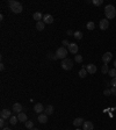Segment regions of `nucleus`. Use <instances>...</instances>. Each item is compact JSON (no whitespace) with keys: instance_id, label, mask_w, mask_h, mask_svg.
Instances as JSON below:
<instances>
[{"instance_id":"1","label":"nucleus","mask_w":116,"mask_h":130,"mask_svg":"<svg viewBox=\"0 0 116 130\" xmlns=\"http://www.w3.org/2000/svg\"><path fill=\"white\" fill-rule=\"evenodd\" d=\"M8 6H9V9L13 12V13H21L22 12V5H21L19 1H16V0H9L8 1Z\"/></svg>"},{"instance_id":"2","label":"nucleus","mask_w":116,"mask_h":130,"mask_svg":"<svg viewBox=\"0 0 116 130\" xmlns=\"http://www.w3.org/2000/svg\"><path fill=\"white\" fill-rule=\"evenodd\" d=\"M105 15H106L107 20H108V19H109V20L114 19V17L116 16V9H115V7H114L113 5H107V6L105 7Z\"/></svg>"},{"instance_id":"3","label":"nucleus","mask_w":116,"mask_h":130,"mask_svg":"<svg viewBox=\"0 0 116 130\" xmlns=\"http://www.w3.org/2000/svg\"><path fill=\"white\" fill-rule=\"evenodd\" d=\"M62 69L65 71H70V70H72V67H73V62L70 58H65V59L62 60Z\"/></svg>"},{"instance_id":"4","label":"nucleus","mask_w":116,"mask_h":130,"mask_svg":"<svg viewBox=\"0 0 116 130\" xmlns=\"http://www.w3.org/2000/svg\"><path fill=\"white\" fill-rule=\"evenodd\" d=\"M56 56H57V58H58V59H62V60L65 59V58H66V56H67V50L64 47L58 48V49H57V51H56Z\"/></svg>"},{"instance_id":"5","label":"nucleus","mask_w":116,"mask_h":130,"mask_svg":"<svg viewBox=\"0 0 116 130\" xmlns=\"http://www.w3.org/2000/svg\"><path fill=\"white\" fill-rule=\"evenodd\" d=\"M100 29L101 30H106L109 28V21L107 20V19H102V20H100Z\"/></svg>"},{"instance_id":"6","label":"nucleus","mask_w":116,"mask_h":130,"mask_svg":"<svg viewBox=\"0 0 116 130\" xmlns=\"http://www.w3.org/2000/svg\"><path fill=\"white\" fill-rule=\"evenodd\" d=\"M0 115H1L2 119L7 120V119H10V117H12V112L8 110V109H2L1 112H0Z\"/></svg>"},{"instance_id":"7","label":"nucleus","mask_w":116,"mask_h":130,"mask_svg":"<svg viewBox=\"0 0 116 130\" xmlns=\"http://www.w3.org/2000/svg\"><path fill=\"white\" fill-rule=\"evenodd\" d=\"M112 58H113L112 52H106V53H103V56H102V62L105 64H108L112 60Z\"/></svg>"},{"instance_id":"8","label":"nucleus","mask_w":116,"mask_h":130,"mask_svg":"<svg viewBox=\"0 0 116 130\" xmlns=\"http://www.w3.org/2000/svg\"><path fill=\"white\" fill-rule=\"evenodd\" d=\"M43 22L45 24H51L53 22V16L51 14H45L43 16Z\"/></svg>"},{"instance_id":"9","label":"nucleus","mask_w":116,"mask_h":130,"mask_svg":"<svg viewBox=\"0 0 116 130\" xmlns=\"http://www.w3.org/2000/svg\"><path fill=\"white\" fill-rule=\"evenodd\" d=\"M86 70H87V72H88V73L94 74L96 71H98V67H96L94 64H88V65H86Z\"/></svg>"},{"instance_id":"10","label":"nucleus","mask_w":116,"mask_h":130,"mask_svg":"<svg viewBox=\"0 0 116 130\" xmlns=\"http://www.w3.org/2000/svg\"><path fill=\"white\" fill-rule=\"evenodd\" d=\"M34 110H35V113H42V112H44V106L41 102H37V104H35V106H34Z\"/></svg>"},{"instance_id":"11","label":"nucleus","mask_w":116,"mask_h":130,"mask_svg":"<svg viewBox=\"0 0 116 130\" xmlns=\"http://www.w3.org/2000/svg\"><path fill=\"white\" fill-rule=\"evenodd\" d=\"M78 50H79V48H78V45H77L76 43H70L69 45V51L71 53H78Z\"/></svg>"},{"instance_id":"12","label":"nucleus","mask_w":116,"mask_h":130,"mask_svg":"<svg viewBox=\"0 0 116 130\" xmlns=\"http://www.w3.org/2000/svg\"><path fill=\"white\" fill-rule=\"evenodd\" d=\"M94 129V126L91 121H86V122H84L83 124V130H93Z\"/></svg>"},{"instance_id":"13","label":"nucleus","mask_w":116,"mask_h":130,"mask_svg":"<svg viewBox=\"0 0 116 130\" xmlns=\"http://www.w3.org/2000/svg\"><path fill=\"white\" fill-rule=\"evenodd\" d=\"M13 112H15V113H17V114L22 113V105L19 104V102H15V104L13 105Z\"/></svg>"},{"instance_id":"14","label":"nucleus","mask_w":116,"mask_h":130,"mask_svg":"<svg viewBox=\"0 0 116 130\" xmlns=\"http://www.w3.org/2000/svg\"><path fill=\"white\" fill-rule=\"evenodd\" d=\"M37 120H38L40 123H46V122H48V115H46V114H40Z\"/></svg>"},{"instance_id":"15","label":"nucleus","mask_w":116,"mask_h":130,"mask_svg":"<svg viewBox=\"0 0 116 130\" xmlns=\"http://www.w3.org/2000/svg\"><path fill=\"white\" fill-rule=\"evenodd\" d=\"M81 124H84V120L81 117H77V119L73 120V126L74 127H80Z\"/></svg>"},{"instance_id":"16","label":"nucleus","mask_w":116,"mask_h":130,"mask_svg":"<svg viewBox=\"0 0 116 130\" xmlns=\"http://www.w3.org/2000/svg\"><path fill=\"white\" fill-rule=\"evenodd\" d=\"M33 17L35 21L40 22V21H42V19H43V15H42V13H40V12H36V13H34Z\"/></svg>"},{"instance_id":"17","label":"nucleus","mask_w":116,"mask_h":130,"mask_svg":"<svg viewBox=\"0 0 116 130\" xmlns=\"http://www.w3.org/2000/svg\"><path fill=\"white\" fill-rule=\"evenodd\" d=\"M17 120L20 121V122H27V114L26 113L17 114Z\"/></svg>"},{"instance_id":"18","label":"nucleus","mask_w":116,"mask_h":130,"mask_svg":"<svg viewBox=\"0 0 116 130\" xmlns=\"http://www.w3.org/2000/svg\"><path fill=\"white\" fill-rule=\"evenodd\" d=\"M87 73H88V72H87V70H86V66H83L81 67V70L79 71V77L80 78H85L87 76Z\"/></svg>"},{"instance_id":"19","label":"nucleus","mask_w":116,"mask_h":130,"mask_svg":"<svg viewBox=\"0 0 116 130\" xmlns=\"http://www.w3.org/2000/svg\"><path fill=\"white\" fill-rule=\"evenodd\" d=\"M36 28H37V30L42 31V30H44V28H45V23H44L43 21H40V22L36 23Z\"/></svg>"},{"instance_id":"20","label":"nucleus","mask_w":116,"mask_h":130,"mask_svg":"<svg viewBox=\"0 0 116 130\" xmlns=\"http://www.w3.org/2000/svg\"><path fill=\"white\" fill-rule=\"evenodd\" d=\"M45 114L46 115H51V114H53V107L51 106V105H49V106H46V108H45Z\"/></svg>"},{"instance_id":"21","label":"nucleus","mask_w":116,"mask_h":130,"mask_svg":"<svg viewBox=\"0 0 116 130\" xmlns=\"http://www.w3.org/2000/svg\"><path fill=\"white\" fill-rule=\"evenodd\" d=\"M73 36H74L76 40H81V38H83V33H81L80 30H77V31H74Z\"/></svg>"},{"instance_id":"22","label":"nucleus","mask_w":116,"mask_h":130,"mask_svg":"<svg viewBox=\"0 0 116 130\" xmlns=\"http://www.w3.org/2000/svg\"><path fill=\"white\" fill-rule=\"evenodd\" d=\"M101 72H102L103 74H107L108 72H109V69H108V65L107 64H103L102 67H101Z\"/></svg>"},{"instance_id":"23","label":"nucleus","mask_w":116,"mask_h":130,"mask_svg":"<svg viewBox=\"0 0 116 130\" xmlns=\"http://www.w3.org/2000/svg\"><path fill=\"white\" fill-rule=\"evenodd\" d=\"M24 124H26L27 129H29V130L34 128V122H33V121H27V122H24Z\"/></svg>"},{"instance_id":"24","label":"nucleus","mask_w":116,"mask_h":130,"mask_svg":"<svg viewBox=\"0 0 116 130\" xmlns=\"http://www.w3.org/2000/svg\"><path fill=\"white\" fill-rule=\"evenodd\" d=\"M87 29L88 30H93L94 28H95V23L93 22V21H90V22H87Z\"/></svg>"},{"instance_id":"25","label":"nucleus","mask_w":116,"mask_h":130,"mask_svg":"<svg viewBox=\"0 0 116 130\" xmlns=\"http://www.w3.org/2000/svg\"><path fill=\"white\" fill-rule=\"evenodd\" d=\"M17 121H19V120H17V117H16V116H12V117L9 119V123H10V124H13V126H15Z\"/></svg>"},{"instance_id":"26","label":"nucleus","mask_w":116,"mask_h":130,"mask_svg":"<svg viewBox=\"0 0 116 130\" xmlns=\"http://www.w3.org/2000/svg\"><path fill=\"white\" fill-rule=\"evenodd\" d=\"M108 74H109L112 78H115L116 77V69H110L109 72H108Z\"/></svg>"},{"instance_id":"27","label":"nucleus","mask_w":116,"mask_h":130,"mask_svg":"<svg viewBox=\"0 0 116 130\" xmlns=\"http://www.w3.org/2000/svg\"><path fill=\"white\" fill-rule=\"evenodd\" d=\"M74 59H76L77 63H81L84 58H83V56H81V55H77V56L74 57Z\"/></svg>"},{"instance_id":"28","label":"nucleus","mask_w":116,"mask_h":130,"mask_svg":"<svg viewBox=\"0 0 116 130\" xmlns=\"http://www.w3.org/2000/svg\"><path fill=\"white\" fill-rule=\"evenodd\" d=\"M92 2L94 3L95 6H100V5H102L103 3V0H93Z\"/></svg>"},{"instance_id":"29","label":"nucleus","mask_w":116,"mask_h":130,"mask_svg":"<svg viewBox=\"0 0 116 130\" xmlns=\"http://www.w3.org/2000/svg\"><path fill=\"white\" fill-rule=\"evenodd\" d=\"M103 94H105L106 97H109L110 94H112V91H110V90H108V88H107V90H105V91H103Z\"/></svg>"},{"instance_id":"30","label":"nucleus","mask_w":116,"mask_h":130,"mask_svg":"<svg viewBox=\"0 0 116 130\" xmlns=\"http://www.w3.org/2000/svg\"><path fill=\"white\" fill-rule=\"evenodd\" d=\"M5 123H6V121H5V119H2V117H1V120H0V127L3 128V127H5Z\"/></svg>"},{"instance_id":"31","label":"nucleus","mask_w":116,"mask_h":130,"mask_svg":"<svg viewBox=\"0 0 116 130\" xmlns=\"http://www.w3.org/2000/svg\"><path fill=\"white\" fill-rule=\"evenodd\" d=\"M110 85H112L113 87H116V77L112 79V81H110Z\"/></svg>"},{"instance_id":"32","label":"nucleus","mask_w":116,"mask_h":130,"mask_svg":"<svg viewBox=\"0 0 116 130\" xmlns=\"http://www.w3.org/2000/svg\"><path fill=\"white\" fill-rule=\"evenodd\" d=\"M63 45L64 47H69L70 45V42L67 40H63Z\"/></svg>"},{"instance_id":"33","label":"nucleus","mask_w":116,"mask_h":130,"mask_svg":"<svg viewBox=\"0 0 116 130\" xmlns=\"http://www.w3.org/2000/svg\"><path fill=\"white\" fill-rule=\"evenodd\" d=\"M112 94H113V95H115L116 97V87H112Z\"/></svg>"},{"instance_id":"34","label":"nucleus","mask_w":116,"mask_h":130,"mask_svg":"<svg viewBox=\"0 0 116 130\" xmlns=\"http://www.w3.org/2000/svg\"><path fill=\"white\" fill-rule=\"evenodd\" d=\"M0 70H1V71L5 70V66H3V64H0Z\"/></svg>"},{"instance_id":"35","label":"nucleus","mask_w":116,"mask_h":130,"mask_svg":"<svg viewBox=\"0 0 116 130\" xmlns=\"http://www.w3.org/2000/svg\"><path fill=\"white\" fill-rule=\"evenodd\" d=\"M72 34H74V33H72L71 30H69V31H67V35H72Z\"/></svg>"},{"instance_id":"36","label":"nucleus","mask_w":116,"mask_h":130,"mask_svg":"<svg viewBox=\"0 0 116 130\" xmlns=\"http://www.w3.org/2000/svg\"><path fill=\"white\" fill-rule=\"evenodd\" d=\"M114 69H116V60L114 62Z\"/></svg>"},{"instance_id":"37","label":"nucleus","mask_w":116,"mask_h":130,"mask_svg":"<svg viewBox=\"0 0 116 130\" xmlns=\"http://www.w3.org/2000/svg\"><path fill=\"white\" fill-rule=\"evenodd\" d=\"M2 130H10L9 128H2Z\"/></svg>"},{"instance_id":"38","label":"nucleus","mask_w":116,"mask_h":130,"mask_svg":"<svg viewBox=\"0 0 116 130\" xmlns=\"http://www.w3.org/2000/svg\"><path fill=\"white\" fill-rule=\"evenodd\" d=\"M30 130H40V129H37V128H33V129H30Z\"/></svg>"},{"instance_id":"39","label":"nucleus","mask_w":116,"mask_h":130,"mask_svg":"<svg viewBox=\"0 0 116 130\" xmlns=\"http://www.w3.org/2000/svg\"><path fill=\"white\" fill-rule=\"evenodd\" d=\"M76 130H81V129H76Z\"/></svg>"}]
</instances>
